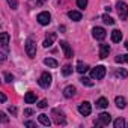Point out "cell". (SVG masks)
Listing matches in <instances>:
<instances>
[{"label": "cell", "mask_w": 128, "mask_h": 128, "mask_svg": "<svg viewBox=\"0 0 128 128\" xmlns=\"http://www.w3.org/2000/svg\"><path fill=\"white\" fill-rule=\"evenodd\" d=\"M116 8H118V15H119V18H120V20H126V18H128V5H126L125 2H118Z\"/></svg>", "instance_id": "obj_1"}, {"label": "cell", "mask_w": 128, "mask_h": 128, "mask_svg": "<svg viewBox=\"0 0 128 128\" xmlns=\"http://www.w3.org/2000/svg\"><path fill=\"white\" fill-rule=\"evenodd\" d=\"M104 76H106V68L102 65H98L96 68H94L90 71V77L94 80H101V78H104Z\"/></svg>", "instance_id": "obj_2"}, {"label": "cell", "mask_w": 128, "mask_h": 128, "mask_svg": "<svg viewBox=\"0 0 128 128\" xmlns=\"http://www.w3.org/2000/svg\"><path fill=\"white\" fill-rule=\"evenodd\" d=\"M26 53H27V56L29 57H35L36 56V44L33 42V39L32 38H29L27 41H26Z\"/></svg>", "instance_id": "obj_3"}, {"label": "cell", "mask_w": 128, "mask_h": 128, "mask_svg": "<svg viewBox=\"0 0 128 128\" xmlns=\"http://www.w3.org/2000/svg\"><path fill=\"white\" fill-rule=\"evenodd\" d=\"M38 83H39L41 88L47 89V88L51 84V74H50V72H42L41 77H39V80H38Z\"/></svg>", "instance_id": "obj_4"}, {"label": "cell", "mask_w": 128, "mask_h": 128, "mask_svg": "<svg viewBox=\"0 0 128 128\" xmlns=\"http://www.w3.org/2000/svg\"><path fill=\"white\" fill-rule=\"evenodd\" d=\"M36 20H38V23H39L41 26H47V24H50V21H51V15H50V12L44 11V12H39V14H38Z\"/></svg>", "instance_id": "obj_5"}, {"label": "cell", "mask_w": 128, "mask_h": 128, "mask_svg": "<svg viewBox=\"0 0 128 128\" xmlns=\"http://www.w3.org/2000/svg\"><path fill=\"white\" fill-rule=\"evenodd\" d=\"M51 114H53V119H54V122H56L57 125H60V124L63 125V124L66 122V120H65V114H63L62 112H59V110H56V108L51 112Z\"/></svg>", "instance_id": "obj_6"}, {"label": "cell", "mask_w": 128, "mask_h": 128, "mask_svg": "<svg viewBox=\"0 0 128 128\" xmlns=\"http://www.w3.org/2000/svg\"><path fill=\"white\" fill-rule=\"evenodd\" d=\"M92 36H94L96 41H102V39L107 36V33H106V30H104L102 27H94V30H92Z\"/></svg>", "instance_id": "obj_7"}, {"label": "cell", "mask_w": 128, "mask_h": 128, "mask_svg": "<svg viewBox=\"0 0 128 128\" xmlns=\"http://www.w3.org/2000/svg\"><path fill=\"white\" fill-rule=\"evenodd\" d=\"M78 112H80V114H83V116H89V114H90V112H92L90 102H88V101H83V102L78 106Z\"/></svg>", "instance_id": "obj_8"}, {"label": "cell", "mask_w": 128, "mask_h": 128, "mask_svg": "<svg viewBox=\"0 0 128 128\" xmlns=\"http://www.w3.org/2000/svg\"><path fill=\"white\" fill-rule=\"evenodd\" d=\"M110 122H112V116L108 113H101L98 120L95 122V125H108Z\"/></svg>", "instance_id": "obj_9"}, {"label": "cell", "mask_w": 128, "mask_h": 128, "mask_svg": "<svg viewBox=\"0 0 128 128\" xmlns=\"http://www.w3.org/2000/svg\"><path fill=\"white\" fill-rule=\"evenodd\" d=\"M60 48L63 50V53H65V57H68V59L72 57V48L70 47V44L66 41H60Z\"/></svg>", "instance_id": "obj_10"}, {"label": "cell", "mask_w": 128, "mask_h": 128, "mask_svg": "<svg viewBox=\"0 0 128 128\" xmlns=\"http://www.w3.org/2000/svg\"><path fill=\"white\" fill-rule=\"evenodd\" d=\"M0 44H2V48L6 51L8 47H9V35L6 32H3L2 35H0Z\"/></svg>", "instance_id": "obj_11"}, {"label": "cell", "mask_w": 128, "mask_h": 128, "mask_svg": "<svg viewBox=\"0 0 128 128\" xmlns=\"http://www.w3.org/2000/svg\"><path fill=\"white\" fill-rule=\"evenodd\" d=\"M110 53V45L108 44H101L100 45V57L101 59H106Z\"/></svg>", "instance_id": "obj_12"}, {"label": "cell", "mask_w": 128, "mask_h": 128, "mask_svg": "<svg viewBox=\"0 0 128 128\" xmlns=\"http://www.w3.org/2000/svg\"><path fill=\"white\" fill-rule=\"evenodd\" d=\"M76 92H77V89L74 86H66L65 89H63V95H65L66 98H72L76 95Z\"/></svg>", "instance_id": "obj_13"}, {"label": "cell", "mask_w": 128, "mask_h": 128, "mask_svg": "<svg viewBox=\"0 0 128 128\" xmlns=\"http://www.w3.org/2000/svg\"><path fill=\"white\" fill-rule=\"evenodd\" d=\"M54 39H56V33H50V35L45 38V41L42 42V45H44L45 48H48V47H51V45H53Z\"/></svg>", "instance_id": "obj_14"}, {"label": "cell", "mask_w": 128, "mask_h": 128, "mask_svg": "<svg viewBox=\"0 0 128 128\" xmlns=\"http://www.w3.org/2000/svg\"><path fill=\"white\" fill-rule=\"evenodd\" d=\"M77 71H78L80 74H84V72H88V71H89V65L80 60V62L77 63Z\"/></svg>", "instance_id": "obj_15"}, {"label": "cell", "mask_w": 128, "mask_h": 128, "mask_svg": "<svg viewBox=\"0 0 128 128\" xmlns=\"http://www.w3.org/2000/svg\"><path fill=\"white\" fill-rule=\"evenodd\" d=\"M120 39H122V32L118 30V29H114L112 32V41L113 42H120Z\"/></svg>", "instance_id": "obj_16"}, {"label": "cell", "mask_w": 128, "mask_h": 128, "mask_svg": "<svg viewBox=\"0 0 128 128\" xmlns=\"http://www.w3.org/2000/svg\"><path fill=\"white\" fill-rule=\"evenodd\" d=\"M68 17L72 20V21H80L82 20V14L78 11H70L68 12Z\"/></svg>", "instance_id": "obj_17"}, {"label": "cell", "mask_w": 128, "mask_h": 128, "mask_svg": "<svg viewBox=\"0 0 128 128\" xmlns=\"http://www.w3.org/2000/svg\"><path fill=\"white\" fill-rule=\"evenodd\" d=\"M24 101H26L27 104H33V102L36 101V95H35L33 92H27V94L24 95Z\"/></svg>", "instance_id": "obj_18"}, {"label": "cell", "mask_w": 128, "mask_h": 128, "mask_svg": "<svg viewBox=\"0 0 128 128\" xmlns=\"http://www.w3.org/2000/svg\"><path fill=\"white\" fill-rule=\"evenodd\" d=\"M38 120H39V122H41L42 125H45V126H50V124H51V120H50V118H48L47 114H44V113L38 116Z\"/></svg>", "instance_id": "obj_19"}, {"label": "cell", "mask_w": 128, "mask_h": 128, "mask_svg": "<svg viewBox=\"0 0 128 128\" xmlns=\"http://www.w3.org/2000/svg\"><path fill=\"white\" fill-rule=\"evenodd\" d=\"M44 63L47 66H50V68H57V60L56 59H51V57H47V59H44Z\"/></svg>", "instance_id": "obj_20"}, {"label": "cell", "mask_w": 128, "mask_h": 128, "mask_svg": "<svg viewBox=\"0 0 128 128\" xmlns=\"http://www.w3.org/2000/svg\"><path fill=\"white\" fill-rule=\"evenodd\" d=\"M114 102H116V107H119V108H125V106H126V101L124 96H116Z\"/></svg>", "instance_id": "obj_21"}, {"label": "cell", "mask_w": 128, "mask_h": 128, "mask_svg": "<svg viewBox=\"0 0 128 128\" xmlns=\"http://www.w3.org/2000/svg\"><path fill=\"white\" fill-rule=\"evenodd\" d=\"M107 106H108V101H107V98H104V96L96 101V107H98V108H106Z\"/></svg>", "instance_id": "obj_22"}, {"label": "cell", "mask_w": 128, "mask_h": 128, "mask_svg": "<svg viewBox=\"0 0 128 128\" xmlns=\"http://www.w3.org/2000/svg\"><path fill=\"white\" fill-rule=\"evenodd\" d=\"M101 20H102L106 24H108V26H113V24H114V20H113L110 15H107V14H104V15L101 17Z\"/></svg>", "instance_id": "obj_23"}, {"label": "cell", "mask_w": 128, "mask_h": 128, "mask_svg": "<svg viewBox=\"0 0 128 128\" xmlns=\"http://www.w3.org/2000/svg\"><path fill=\"white\" fill-rule=\"evenodd\" d=\"M113 125H114V128H122V126H125L126 124H125V120H124L122 118H118V119L113 122Z\"/></svg>", "instance_id": "obj_24"}, {"label": "cell", "mask_w": 128, "mask_h": 128, "mask_svg": "<svg viewBox=\"0 0 128 128\" xmlns=\"http://www.w3.org/2000/svg\"><path fill=\"white\" fill-rule=\"evenodd\" d=\"M71 72H72V66H71V65H65V66L62 68V74L65 76V77H66V76H70Z\"/></svg>", "instance_id": "obj_25"}, {"label": "cell", "mask_w": 128, "mask_h": 128, "mask_svg": "<svg viewBox=\"0 0 128 128\" xmlns=\"http://www.w3.org/2000/svg\"><path fill=\"white\" fill-rule=\"evenodd\" d=\"M116 76H118V77H124V78H125V77H128V71H126V70H124V68H120V70H118V71H116Z\"/></svg>", "instance_id": "obj_26"}, {"label": "cell", "mask_w": 128, "mask_h": 128, "mask_svg": "<svg viewBox=\"0 0 128 128\" xmlns=\"http://www.w3.org/2000/svg\"><path fill=\"white\" fill-rule=\"evenodd\" d=\"M80 82H82L84 86H89V88H90V86H94V82H90V78H88V77H82V78H80Z\"/></svg>", "instance_id": "obj_27"}, {"label": "cell", "mask_w": 128, "mask_h": 128, "mask_svg": "<svg viewBox=\"0 0 128 128\" xmlns=\"http://www.w3.org/2000/svg\"><path fill=\"white\" fill-rule=\"evenodd\" d=\"M77 6H78L80 9H84V8L88 6V0H77Z\"/></svg>", "instance_id": "obj_28"}, {"label": "cell", "mask_w": 128, "mask_h": 128, "mask_svg": "<svg viewBox=\"0 0 128 128\" xmlns=\"http://www.w3.org/2000/svg\"><path fill=\"white\" fill-rule=\"evenodd\" d=\"M12 80H14V76L9 74V72H5V82H6V83H11Z\"/></svg>", "instance_id": "obj_29"}, {"label": "cell", "mask_w": 128, "mask_h": 128, "mask_svg": "<svg viewBox=\"0 0 128 128\" xmlns=\"http://www.w3.org/2000/svg\"><path fill=\"white\" fill-rule=\"evenodd\" d=\"M8 3H9V6L12 9H17L18 8V2H17V0H8Z\"/></svg>", "instance_id": "obj_30"}, {"label": "cell", "mask_w": 128, "mask_h": 128, "mask_svg": "<svg viewBox=\"0 0 128 128\" xmlns=\"http://www.w3.org/2000/svg\"><path fill=\"white\" fill-rule=\"evenodd\" d=\"M38 107H39V108H45V107H47V101H45V100H42V101H39V104H38Z\"/></svg>", "instance_id": "obj_31"}, {"label": "cell", "mask_w": 128, "mask_h": 128, "mask_svg": "<svg viewBox=\"0 0 128 128\" xmlns=\"http://www.w3.org/2000/svg\"><path fill=\"white\" fill-rule=\"evenodd\" d=\"M24 125H26V126H30V128L36 126V124H35V122H32V120H26V122H24Z\"/></svg>", "instance_id": "obj_32"}, {"label": "cell", "mask_w": 128, "mask_h": 128, "mask_svg": "<svg viewBox=\"0 0 128 128\" xmlns=\"http://www.w3.org/2000/svg\"><path fill=\"white\" fill-rule=\"evenodd\" d=\"M114 62H118V63L125 62V60H124V56H116V57H114Z\"/></svg>", "instance_id": "obj_33"}, {"label": "cell", "mask_w": 128, "mask_h": 128, "mask_svg": "<svg viewBox=\"0 0 128 128\" xmlns=\"http://www.w3.org/2000/svg\"><path fill=\"white\" fill-rule=\"evenodd\" d=\"M32 113H33V110H32V108H26V110H24V114H26V116H30Z\"/></svg>", "instance_id": "obj_34"}, {"label": "cell", "mask_w": 128, "mask_h": 128, "mask_svg": "<svg viewBox=\"0 0 128 128\" xmlns=\"http://www.w3.org/2000/svg\"><path fill=\"white\" fill-rule=\"evenodd\" d=\"M0 101H2V102L6 101V95H5V94H0Z\"/></svg>", "instance_id": "obj_35"}, {"label": "cell", "mask_w": 128, "mask_h": 128, "mask_svg": "<svg viewBox=\"0 0 128 128\" xmlns=\"http://www.w3.org/2000/svg\"><path fill=\"white\" fill-rule=\"evenodd\" d=\"M0 116H2V120H3V122H8V118H6L5 113H0Z\"/></svg>", "instance_id": "obj_36"}, {"label": "cell", "mask_w": 128, "mask_h": 128, "mask_svg": "<svg viewBox=\"0 0 128 128\" xmlns=\"http://www.w3.org/2000/svg\"><path fill=\"white\" fill-rule=\"evenodd\" d=\"M9 112H11V113H17V108H15V107H12V106H11V107H9Z\"/></svg>", "instance_id": "obj_37"}, {"label": "cell", "mask_w": 128, "mask_h": 128, "mask_svg": "<svg viewBox=\"0 0 128 128\" xmlns=\"http://www.w3.org/2000/svg\"><path fill=\"white\" fill-rule=\"evenodd\" d=\"M124 60H125V62L128 63V54H124Z\"/></svg>", "instance_id": "obj_38"}, {"label": "cell", "mask_w": 128, "mask_h": 128, "mask_svg": "<svg viewBox=\"0 0 128 128\" xmlns=\"http://www.w3.org/2000/svg\"><path fill=\"white\" fill-rule=\"evenodd\" d=\"M125 47H126V50H128V41H126V42H125Z\"/></svg>", "instance_id": "obj_39"}, {"label": "cell", "mask_w": 128, "mask_h": 128, "mask_svg": "<svg viewBox=\"0 0 128 128\" xmlns=\"http://www.w3.org/2000/svg\"><path fill=\"white\" fill-rule=\"evenodd\" d=\"M126 126H128V124H126Z\"/></svg>", "instance_id": "obj_40"}]
</instances>
